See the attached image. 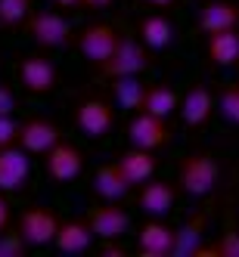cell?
Here are the masks:
<instances>
[{
    "instance_id": "cell-35",
    "label": "cell",
    "mask_w": 239,
    "mask_h": 257,
    "mask_svg": "<svg viewBox=\"0 0 239 257\" xmlns=\"http://www.w3.org/2000/svg\"><path fill=\"white\" fill-rule=\"evenodd\" d=\"M146 4H149V7H171L174 0H146Z\"/></svg>"
},
{
    "instance_id": "cell-2",
    "label": "cell",
    "mask_w": 239,
    "mask_h": 257,
    "mask_svg": "<svg viewBox=\"0 0 239 257\" xmlns=\"http://www.w3.org/2000/svg\"><path fill=\"white\" fill-rule=\"evenodd\" d=\"M25 28L31 34V41L44 47V50H59V47H68L75 41V31H71L68 19L53 10H38L25 19Z\"/></svg>"
},
{
    "instance_id": "cell-25",
    "label": "cell",
    "mask_w": 239,
    "mask_h": 257,
    "mask_svg": "<svg viewBox=\"0 0 239 257\" xmlns=\"http://www.w3.org/2000/svg\"><path fill=\"white\" fill-rule=\"evenodd\" d=\"M31 16V0H0V28H16Z\"/></svg>"
},
{
    "instance_id": "cell-16",
    "label": "cell",
    "mask_w": 239,
    "mask_h": 257,
    "mask_svg": "<svg viewBox=\"0 0 239 257\" xmlns=\"http://www.w3.org/2000/svg\"><path fill=\"white\" fill-rule=\"evenodd\" d=\"M87 220H90V226H94L97 238H121V235L127 232V226H131V217H127V211L118 208L115 201H106V205L90 208Z\"/></svg>"
},
{
    "instance_id": "cell-20",
    "label": "cell",
    "mask_w": 239,
    "mask_h": 257,
    "mask_svg": "<svg viewBox=\"0 0 239 257\" xmlns=\"http://www.w3.org/2000/svg\"><path fill=\"white\" fill-rule=\"evenodd\" d=\"M127 189H131V183H127V177L121 174L118 161H109V164H100L97 174H94V192L106 201H121L127 195Z\"/></svg>"
},
{
    "instance_id": "cell-27",
    "label": "cell",
    "mask_w": 239,
    "mask_h": 257,
    "mask_svg": "<svg viewBox=\"0 0 239 257\" xmlns=\"http://www.w3.org/2000/svg\"><path fill=\"white\" fill-rule=\"evenodd\" d=\"M28 242L22 238V232H0V257H25L28 254Z\"/></svg>"
},
{
    "instance_id": "cell-24",
    "label": "cell",
    "mask_w": 239,
    "mask_h": 257,
    "mask_svg": "<svg viewBox=\"0 0 239 257\" xmlns=\"http://www.w3.org/2000/svg\"><path fill=\"white\" fill-rule=\"evenodd\" d=\"M143 93L146 87L137 81V75H124V78H112V96L121 108H131V112H140L143 105Z\"/></svg>"
},
{
    "instance_id": "cell-23",
    "label": "cell",
    "mask_w": 239,
    "mask_h": 257,
    "mask_svg": "<svg viewBox=\"0 0 239 257\" xmlns=\"http://www.w3.org/2000/svg\"><path fill=\"white\" fill-rule=\"evenodd\" d=\"M205 223H208V217H205V214H193L187 223L177 229L174 257H193V254H196V248L205 242Z\"/></svg>"
},
{
    "instance_id": "cell-9",
    "label": "cell",
    "mask_w": 239,
    "mask_h": 257,
    "mask_svg": "<svg viewBox=\"0 0 239 257\" xmlns=\"http://www.w3.org/2000/svg\"><path fill=\"white\" fill-rule=\"evenodd\" d=\"M127 140H131V146H140V149H158V146L171 143L168 118H158V115L140 108L131 118V124H127Z\"/></svg>"
},
{
    "instance_id": "cell-30",
    "label": "cell",
    "mask_w": 239,
    "mask_h": 257,
    "mask_svg": "<svg viewBox=\"0 0 239 257\" xmlns=\"http://www.w3.org/2000/svg\"><path fill=\"white\" fill-rule=\"evenodd\" d=\"M97 254H100V257H124L127 248L118 242V238H103V245L97 248Z\"/></svg>"
},
{
    "instance_id": "cell-33",
    "label": "cell",
    "mask_w": 239,
    "mask_h": 257,
    "mask_svg": "<svg viewBox=\"0 0 239 257\" xmlns=\"http://www.w3.org/2000/svg\"><path fill=\"white\" fill-rule=\"evenodd\" d=\"M81 7H84V10H94V13H97V10H106V7H112V0H81Z\"/></svg>"
},
{
    "instance_id": "cell-36",
    "label": "cell",
    "mask_w": 239,
    "mask_h": 257,
    "mask_svg": "<svg viewBox=\"0 0 239 257\" xmlns=\"http://www.w3.org/2000/svg\"><path fill=\"white\" fill-rule=\"evenodd\" d=\"M236 65H239V62H236Z\"/></svg>"
},
{
    "instance_id": "cell-34",
    "label": "cell",
    "mask_w": 239,
    "mask_h": 257,
    "mask_svg": "<svg viewBox=\"0 0 239 257\" xmlns=\"http://www.w3.org/2000/svg\"><path fill=\"white\" fill-rule=\"evenodd\" d=\"M56 4H59L62 10H75V7H81V0H56Z\"/></svg>"
},
{
    "instance_id": "cell-18",
    "label": "cell",
    "mask_w": 239,
    "mask_h": 257,
    "mask_svg": "<svg viewBox=\"0 0 239 257\" xmlns=\"http://www.w3.org/2000/svg\"><path fill=\"white\" fill-rule=\"evenodd\" d=\"M115 161H118V168H121V174L127 177V183H131V186H143V183L152 180V174H155L152 149H140V146H131V149H124Z\"/></svg>"
},
{
    "instance_id": "cell-19",
    "label": "cell",
    "mask_w": 239,
    "mask_h": 257,
    "mask_svg": "<svg viewBox=\"0 0 239 257\" xmlns=\"http://www.w3.org/2000/svg\"><path fill=\"white\" fill-rule=\"evenodd\" d=\"M137 34L143 38V44L149 47V50H165V47H171L174 38H177V25L168 19V16H143V19L137 22Z\"/></svg>"
},
{
    "instance_id": "cell-22",
    "label": "cell",
    "mask_w": 239,
    "mask_h": 257,
    "mask_svg": "<svg viewBox=\"0 0 239 257\" xmlns=\"http://www.w3.org/2000/svg\"><path fill=\"white\" fill-rule=\"evenodd\" d=\"M143 112H152L158 118H171L177 108H180V96L174 93V87L168 84H149L143 93Z\"/></svg>"
},
{
    "instance_id": "cell-6",
    "label": "cell",
    "mask_w": 239,
    "mask_h": 257,
    "mask_svg": "<svg viewBox=\"0 0 239 257\" xmlns=\"http://www.w3.org/2000/svg\"><path fill=\"white\" fill-rule=\"evenodd\" d=\"M59 223L62 220H56V214H53L50 208L31 205L19 217V232H22V238L31 248H44V245H53V238H56V232H59Z\"/></svg>"
},
{
    "instance_id": "cell-3",
    "label": "cell",
    "mask_w": 239,
    "mask_h": 257,
    "mask_svg": "<svg viewBox=\"0 0 239 257\" xmlns=\"http://www.w3.org/2000/svg\"><path fill=\"white\" fill-rule=\"evenodd\" d=\"M118 31L112 25H106V22H87L78 34H75V44H78V53L90 62V65H103L109 56L115 53L118 47Z\"/></svg>"
},
{
    "instance_id": "cell-21",
    "label": "cell",
    "mask_w": 239,
    "mask_h": 257,
    "mask_svg": "<svg viewBox=\"0 0 239 257\" xmlns=\"http://www.w3.org/2000/svg\"><path fill=\"white\" fill-rule=\"evenodd\" d=\"M205 56H208V62H211V65H220V68L236 65V62H239V28L208 34Z\"/></svg>"
},
{
    "instance_id": "cell-15",
    "label": "cell",
    "mask_w": 239,
    "mask_h": 257,
    "mask_svg": "<svg viewBox=\"0 0 239 257\" xmlns=\"http://www.w3.org/2000/svg\"><path fill=\"white\" fill-rule=\"evenodd\" d=\"M177 201V186L168 180H146L140 186V195H137V205L143 214L149 217H165Z\"/></svg>"
},
{
    "instance_id": "cell-10",
    "label": "cell",
    "mask_w": 239,
    "mask_h": 257,
    "mask_svg": "<svg viewBox=\"0 0 239 257\" xmlns=\"http://www.w3.org/2000/svg\"><path fill=\"white\" fill-rule=\"evenodd\" d=\"M19 84L25 93L31 96H44V93H53V87L59 84V75H56V65L44 56H25L19 62Z\"/></svg>"
},
{
    "instance_id": "cell-1",
    "label": "cell",
    "mask_w": 239,
    "mask_h": 257,
    "mask_svg": "<svg viewBox=\"0 0 239 257\" xmlns=\"http://www.w3.org/2000/svg\"><path fill=\"white\" fill-rule=\"evenodd\" d=\"M217 180H220V164L205 149L183 155L177 164V183L187 195H208L217 186Z\"/></svg>"
},
{
    "instance_id": "cell-31",
    "label": "cell",
    "mask_w": 239,
    "mask_h": 257,
    "mask_svg": "<svg viewBox=\"0 0 239 257\" xmlns=\"http://www.w3.org/2000/svg\"><path fill=\"white\" fill-rule=\"evenodd\" d=\"M16 112V96L7 84H0V115H13Z\"/></svg>"
},
{
    "instance_id": "cell-7",
    "label": "cell",
    "mask_w": 239,
    "mask_h": 257,
    "mask_svg": "<svg viewBox=\"0 0 239 257\" xmlns=\"http://www.w3.org/2000/svg\"><path fill=\"white\" fill-rule=\"evenodd\" d=\"M174 242H177V229L152 217L137 229L134 251L140 257H174Z\"/></svg>"
},
{
    "instance_id": "cell-26",
    "label": "cell",
    "mask_w": 239,
    "mask_h": 257,
    "mask_svg": "<svg viewBox=\"0 0 239 257\" xmlns=\"http://www.w3.org/2000/svg\"><path fill=\"white\" fill-rule=\"evenodd\" d=\"M217 112H220L224 121L239 124V84L236 87H224L217 93Z\"/></svg>"
},
{
    "instance_id": "cell-5",
    "label": "cell",
    "mask_w": 239,
    "mask_h": 257,
    "mask_svg": "<svg viewBox=\"0 0 239 257\" xmlns=\"http://www.w3.org/2000/svg\"><path fill=\"white\" fill-rule=\"evenodd\" d=\"M146 68H149V53H146L143 44L134 41V38H121L115 53L100 65V71L109 81L124 78V75H140V71H146Z\"/></svg>"
},
{
    "instance_id": "cell-17",
    "label": "cell",
    "mask_w": 239,
    "mask_h": 257,
    "mask_svg": "<svg viewBox=\"0 0 239 257\" xmlns=\"http://www.w3.org/2000/svg\"><path fill=\"white\" fill-rule=\"evenodd\" d=\"M94 235L97 232H94L87 217L84 220H62L53 245H56V251H62V254H84L90 248V242H94Z\"/></svg>"
},
{
    "instance_id": "cell-29",
    "label": "cell",
    "mask_w": 239,
    "mask_h": 257,
    "mask_svg": "<svg viewBox=\"0 0 239 257\" xmlns=\"http://www.w3.org/2000/svg\"><path fill=\"white\" fill-rule=\"evenodd\" d=\"M19 143V124L13 121V115H0V149Z\"/></svg>"
},
{
    "instance_id": "cell-14",
    "label": "cell",
    "mask_w": 239,
    "mask_h": 257,
    "mask_svg": "<svg viewBox=\"0 0 239 257\" xmlns=\"http://www.w3.org/2000/svg\"><path fill=\"white\" fill-rule=\"evenodd\" d=\"M199 28L205 34L239 28V4L236 0H205L199 10Z\"/></svg>"
},
{
    "instance_id": "cell-32",
    "label": "cell",
    "mask_w": 239,
    "mask_h": 257,
    "mask_svg": "<svg viewBox=\"0 0 239 257\" xmlns=\"http://www.w3.org/2000/svg\"><path fill=\"white\" fill-rule=\"evenodd\" d=\"M10 226V201L4 195V189H0V232H4Z\"/></svg>"
},
{
    "instance_id": "cell-11",
    "label": "cell",
    "mask_w": 239,
    "mask_h": 257,
    "mask_svg": "<svg viewBox=\"0 0 239 257\" xmlns=\"http://www.w3.org/2000/svg\"><path fill=\"white\" fill-rule=\"evenodd\" d=\"M31 152H25L22 146H7L0 149V189L4 192H19L25 189V183L31 177Z\"/></svg>"
},
{
    "instance_id": "cell-28",
    "label": "cell",
    "mask_w": 239,
    "mask_h": 257,
    "mask_svg": "<svg viewBox=\"0 0 239 257\" xmlns=\"http://www.w3.org/2000/svg\"><path fill=\"white\" fill-rule=\"evenodd\" d=\"M214 257H239V232L230 229L214 242Z\"/></svg>"
},
{
    "instance_id": "cell-12",
    "label": "cell",
    "mask_w": 239,
    "mask_h": 257,
    "mask_svg": "<svg viewBox=\"0 0 239 257\" xmlns=\"http://www.w3.org/2000/svg\"><path fill=\"white\" fill-rule=\"evenodd\" d=\"M81 171H84V152L78 149L75 143L59 140V143L47 152V174H50V180H56V183H71Z\"/></svg>"
},
{
    "instance_id": "cell-8",
    "label": "cell",
    "mask_w": 239,
    "mask_h": 257,
    "mask_svg": "<svg viewBox=\"0 0 239 257\" xmlns=\"http://www.w3.org/2000/svg\"><path fill=\"white\" fill-rule=\"evenodd\" d=\"M62 140V131L56 121H50L44 115H34V118H25L19 124V146L31 155H47L53 146Z\"/></svg>"
},
{
    "instance_id": "cell-4",
    "label": "cell",
    "mask_w": 239,
    "mask_h": 257,
    "mask_svg": "<svg viewBox=\"0 0 239 257\" xmlns=\"http://www.w3.org/2000/svg\"><path fill=\"white\" fill-rule=\"evenodd\" d=\"M75 124H78V131L90 140H100L106 134H112V127H115V108L112 102H106L100 96H87L75 105Z\"/></svg>"
},
{
    "instance_id": "cell-13",
    "label": "cell",
    "mask_w": 239,
    "mask_h": 257,
    "mask_svg": "<svg viewBox=\"0 0 239 257\" xmlns=\"http://www.w3.org/2000/svg\"><path fill=\"white\" fill-rule=\"evenodd\" d=\"M217 108V99H214V93L205 87V84H193L187 93H183V99H180V118H183V124L187 127H202L208 118H211V112Z\"/></svg>"
}]
</instances>
